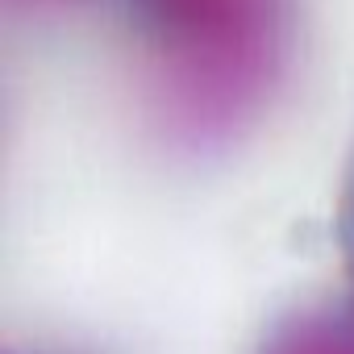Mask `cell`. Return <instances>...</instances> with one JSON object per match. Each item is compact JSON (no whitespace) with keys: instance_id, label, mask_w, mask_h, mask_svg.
I'll list each match as a JSON object with an SVG mask.
<instances>
[{"instance_id":"cell-1","label":"cell","mask_w":354,"mask_h":354,"mask_svg":"<svg viewBox=\"0 0 354 354\" xmlns=\"http://www.w3.org/2000/svg\"><path fill=\"white\" fill-rule=\"evenodd\" d=\"M150 88L167 125L188 142L246 129L283 80V0H129Z\"/></svg>"},{"instance_id":"cell-2","label":"cell","mask_w":354,"mask_h":354,"mask_svg":"<svg viewBox=\"0 0 354 354\" xmlns=\"http://www.w3.org/2000/svg\"><path fill=\"white\" fill-rule=\"evenodd\" d=\"M259 354H354V317L313 313L296 317L267 337Z\"/></svg>"},{"instance_id":"cell-3","label":"cell","mask_w":354,"mask_h":354,"mask_svg":"<svg viewBox=\"0 0 354 354\" xmlns=\"http://www.w3.org/2000/svg\"><path fill=\"white\" fill-rule=\"evenodd\" d=\"M13 5H26V9H67V5H80V0H13Z\"/></svg>"}]
</instances>
